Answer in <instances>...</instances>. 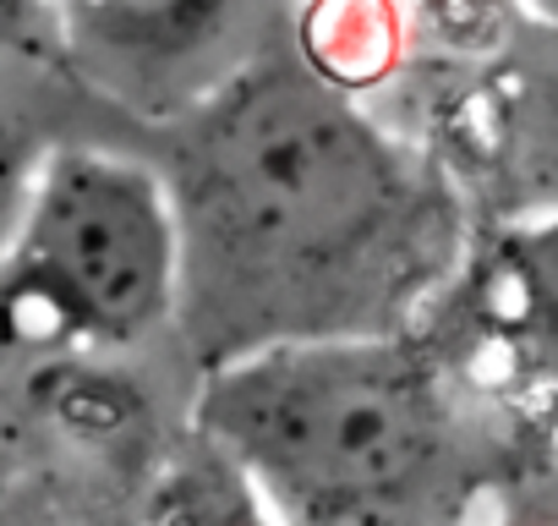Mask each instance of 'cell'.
Segmentation results:
<instances>
[{
  "label": "cell",
  "instance_id": "cell-5",
  "mask_svg": "<svg viewBox=\"0 0 558 526\" xmlns=\"http://www.w3.org/2000/svg\"><path fill=\"white\" fill-rule=\"evenodd\" d=\"M482 308L514 346L558 368V219L504 236L482 280Z\"/></svg>",
  "mask_w": 558,
  "mask_h": 526
},
{
  "label": "cell",
  "instance_id": "cell-1",
  "mask_svg": "<svg viewBox=\"0 0 558 526\" xmlns=\"http://www.w3.org/2000/svg\"><path fill=\"white\" fill-rule=\"evenodd\" d=\"M181 330L203 368L329 335H400L444 275L438 181L318 67L252 56L175 116Z\"/></svg>",
  "mask_w": 558,
  "mask_h": 526
},
{
  "label": "cell",
  "instance_id": "cell-2",
  "mask_svg": "<svg viewBox=\"0 0 558 526\" xmlns=\"http://www.w3.org/2000/svg\"><path fill=\"white\" fill-rule=\"evenodd\" d=\"M197 433L279 526H384L438 471L444 390L405 335L279 340L203 368Z\"/></svg>",
  "mask_w": 558,
  "mask_h": 526
},
{
  "label": "cell",
  "instance_id": "cell-4",
  "mask_svg": "<svg viewBox=\"0 0 558 526\" xmlns=\"http://www.w3.org/2000/svg\"><path fill=\"white\" fill-rule=\"evenodd\" d=\"M252 0H50L66 50L94 83L121 99L175 105L186 116L230 67L219 50L241 45Z\"/></svg>",
  "mask_w": 558,
  "mask_h": 526
},
{
  "label": "cell",
  "instance_id": "cell-3",
  "mask_svg": "<svg viewBox=\"0 0 558 526\" xmlns=\"http://www.w3.org/2000/svg\"><path fill=\"white\" fill-rule=\"evenodd\" d=\"M186 236L165 165L56 143L7 247V319L28 351H137L181 324Z\"/></svg>",
  "mask_w": 558,
  "mask_h": 526
}]
</instances>
